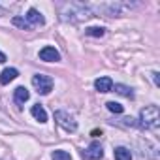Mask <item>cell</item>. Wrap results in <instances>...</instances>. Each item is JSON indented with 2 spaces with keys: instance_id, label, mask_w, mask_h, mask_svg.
I'll return each instance as SVG.
<instances>
[{
  "instance_id": "12",
  "label": "cell",
  "mask_w": 160,
  "mask_h": 160,
  "mask_svg": "<svg viewBox=\"0 0 160 160\" xmlns=\"http://www.w3.org/2000/svg\"><path fill=\"white\" fill-rule=\"evenodd\" d=\"M141 154H143V156H147V158L158 160V147H156L154 143H151V141H147V139H145V149L141 151Z\"/></svg>"
},
{
  "instance_id": "6",
  "label": "cell",
  "mask_w": 160,
  "mask_h": 160,
  "mask_svg": "<svg viewBox=\"0 0 160 160\" xmlns=\"http://www.w3.org/2000/svg\"><path fill=\"white\" fill-rule=\"evenodd\" d=\"M25 21L34 28V27H42V25H45V19H43V15L36 10V8H30L28 12H27V15H25Z\"/></svg>"
},
{
  "instance_id": "23",
  "label": "cell",
  "mask_w": 160,
  "mask_h": 160,
  "mask_svg": "<svg viewBox=\"0 0 160 160\" xmlns=\"http://www.w3.org/2000/svg\"><path fill=\"white\" fill-rule=\"evenodd\" d=\"M0 15H2V8H0Z\"/></svg>"
},
{
  "instance_id": "2",
  "label": "cell",
  "mask_w": 160,
  "mask_h": 160,
  "mask_svg": "<svg viewBox=\"0 0 160 160\" xmlns=\"http://www.w3.org/2000/svg\"><path fill=\"white\" fill-rule=\"evenodd\" d=\"M141 128L145 130H158L160 126V111L156 106H145L141 111H139V122H138Z\"/></svg>"
},
{
  "instance_id": "13",
  "label": "cell",
  "mask_w": 160,
  "mask_h": 160,
  "mask_svg": "<svg viewBox=\"0 0 160 160\" xmlns=\"http://www.w3.org/2000/svg\"><path fill=\"white\" fill-rule=\"evenodd\" d=\"M113 154H115V160H132V152L126 147H117Z\"/></svg>"
},
{
  "instance_id": "3",
  "label": "cell",
  "mask_w": 160,
  "mask_h": 160,
  "mask_svg": "<svg viewBox=\"0 0 160 160\" xmlns=\"http://www.w3.org/2000/svg\"><path fill=\"white\" fill-rule=\"evenodd\" d=\"M32 85H34V89H36L40 94H49L51 89H53V79H51L49 75L36 73V75H32Z\"/></svg>"
},
{
  "instance_id": "19",
  "label": "cell",
  "mask_w": 160,
  "mask_h": 160,
  "mask_svg": "<svg viewBox=\"0 0 160 160\" xmlns=\"http://www.w3.org/2000/svg\"><path fill=\"white\" fill-rule=\"evenodd\" d=\"M122 124H124V126H138L136 119H132V117H124V119H122Z\"/></svg>"
},
{
  "instance_id": "1",
  "label": "cell",
  "mask_w": 160,
  "mask_h": 160,
  "mask_svg": "<svg viewBox=\"0 0 160 160\" xmlns=\"http://www.w3.org/2000/svg\"><path fill=\"white\" fill-rule=\"evenodd\" d=\"M58 12H60V19L68 23H79L92 17V12L81 2H62L58 4Z\"/></svg>"
},
{
  "instance_id": "10",
  "label": "cell",
  "mask_w": 160,
  "mask_h": 160,
  "mask_svg": "<svg viewBox=\"0 0 160 160\" xmlns=\"http://www.w3.org/2000/svg\"><path fill=\"white\" fill-rule=\"evenodd\" d=\"M30 115H32L38 122H47V111H45V109H43V106H40V104L32 106Z\"/></svg>"
},
{
  "instance_id": "8",
  "label": "cell",
  "mask_w": 160,
  "mask_h": 160,
  "mask_svg": "<svg viewBox=\"0 0 160 160\" xmlns=\"http://www.w3.org/2000/svg\"><path fill=\"white\" fill-rule=\"evenodd\" d=\"M94 89L98 92H111L113 91V81H111V77H98L96 81H94Z\"/></svg>"
},
{
  "instance_id": "15",
  "label": "cell",
  "mask_w": 160,
  "mask_h": 160,
  "mask_svg": "<svg viewBox=\"0 0 160 160\" xmlns=\"http://www.w3.org/2000/svg\"><path fill=\"white\" fill-rule=\"evenodd\" d=\"M85 34L92 36V38H102L106 34V28H102V27H89V28H85Z\"/></svg>"
},
{
  "instance_id": "14",
  "label": "cell",
  "mask_w": 160,
  "mask_h": 160,
  "mask_svg": "<svg viewBox=\"0 0 160 160\" xmlns=\"http://www.w3.org/2000/svg\"><path fill=\"white\" fill-rule=\"evenodd\" d=\"M113 89H115V92H119V94H122V96H126V98H134L132 87H126V85H122V83H117V85H113Z\"/></svg>"
},
{
  "instance_id": "17",
  "label": "cell",
  "mask_w": 160,
  "mask_h": 160,
  "mask_svg": "<svg viewBox=\"0 0 160 160\" xmlns=\"http://www.w3.org/2000/svg\"><path fill=\"white\" fill-rule=\"evenodd\" d=\"M15 27H19V28H23V30H32V27L25 21V17H13V21H12Z\"/></svg>"
},
{
  "instance_id": "4",
  "label": "cell",
  "mask_w": 160,
  "mask_h": 160,
  "mask_svg": "<svg viewBox=\"0 0 160 160\" xmlns=\"http://www.w3.org/2000/svg\"><path fill=\"white\" fill-rule=\"evenodd\" d=\"M55 121H57L64 130H68V132H75V130H77L75 119H73L68 111H64V109H57V111H55Z\"/></svg>"
},
{
  "instance_id": "16",
  "label": "cell",
  "mask_w": 160,
  "mask_h": 160,
  "mask_svg": "<svg viewBox=\"0 0 160 160\" xmlns=\"http://www.w3.org/2000/svg\"><path fill=\"white\" fill-rule=\"evenodd\" d=\"M51 158H53V160H72L70 152H68V151H62V149L53 151V152H51Z\"/></svg>"
},
{
  "instance_id": "22",
  "label": "cell",
  "mask_w": 160,
  "mask_h": 160,
  "mask_svg": "<svg viewBox=\"0 0 160 160\" xmlns=\"http://www.w3.org/2000/svg\"><path fill=\"white\" fill-rule=\"evenodd\" d=\"M98 136H102V132L100 130H92V138H98Z\"/></svg>"
},
{
  "instance_id": "21",
  "label": "cell",
  "mask_w": 160,
  "mask_h": 160,
  "mask_svg": "<svg viewBox=\"0 0 160 160\" xmlns=\"http://www.w3.org/2000/svg\"><path fill=\"white\" fill-rule=\"evenodd\" d=\"M4 62H6V55L0 51V64H4Z\"/></svg>"
},
{
  "instance_id": "20",
  "label": "cell",
  "mask_w": 160,
  "mask_h": 160,
  "mask_svg": "<svg viewBox=\"0 0 160 160\" xmlns=\"http://www.w3.org/2000/svg\"><path fill=\"white\" fill-rule=\"evenodd\" d=\"M151 75H152V81H154V87H160V79H158V75H160V73H158V72H152Z\"/></svg>"
},
{
  "instance_id": "11",
  "label": "cell",
  "mask_w": 160,
  "mask_h": 160,
  "mask_svg": "<svg viewBox=\"0 0 160 160\" xmlns=\"http://www.w3.org/2000/svg\"><path fill=\"white\" fill-rule=\"evenodd\" d=\"M17 75H19V72H17L15 68H6L2 73H0V83H2V85H8L10 81H13Z\"/></svg>"
},
{
  "instance_id": "9",
  "label": "cell",
  "mask_w": 160,
  "mask_h": 160,
  "mask_svg": "<svg viewBox=\"0 0 160 160\" xmlns=\"http://www.w3.org/2000/svg\"><path fill=\"white\" fill-rule=\"evenodd\" d=\"M28 98H30V92H28L25 87H17V89L13 91V100H15V104L23 106V104H25Z\"/></svg>"
},
{
  "instance_id": "5",
  "label": "cell",
  "mask_w": 160,
  "mask_h": 160,
  "mask_svg": "<svg viewBox=\"0 0 160 160\" xmlns=\"http://www.w3.org/2000/svg\"><path fill=\"white\" fill-rule=\"evenodd\" d=\"M102 156H104V151H102V145L98 141H92L85 151H81L83 160H100Z\"/></svg>"
},
{
  "instance_id": "7",
  "label": "cell",
  "mask_w": 160,
  "mask_h": 160,
  "mask_svg": "<svg viewBox=\"0 0 160 160\" xmlns=\"http://www.w3.org/2000/svg\"><path fill=\"white\" fill-rule=\"evenodd\" d=\"M40 58L45 60V62H57V60H60V53H58L55 47L47 45V47H43V49L40 51Z\"/></svg>"
},
{
  "instance_id": "18",
  "label": "cell",
  "mask_w": 160,
  "mask_h": 160,
  "mask_svg": "<svg viewBox=\"0 0 160 160\" xmlns=\"http://www.w3.org/2000/svg\"><path fill=\"white\" fill-rule=\"evenodd\" d=\"M106 106H108V109H109L111 113H122V109H124V108H122L121 104H117V102H108Z\"/></svg>"
}]
</instances>
